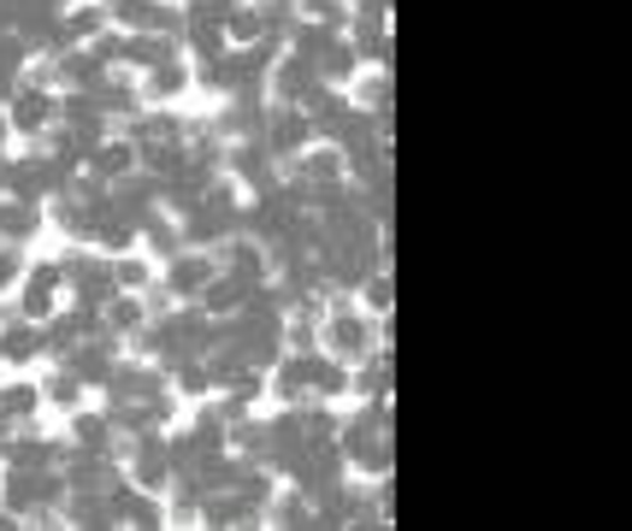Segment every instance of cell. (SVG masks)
<instances>
[{
    "mask_svg": "<svg viewBox=\"0 0 632 531\" xmlns=\"http://www.w3.org/2000/svg\"><path fill=\"white\" fill-rule=\"evenodd\" d=\"M213 272H219V260L195 254V249H183L178 260H165V278H172V295H178V301H195V295L213 283Z\"/></svg>",
    "mask_w": 632,
    "mask_h": 531,
    "instance_id": "2",
    "label": "cell"
},
{
    "mask_svg": "<svg viewBox=\"0 0 632 531\" xmlns=\"http://www.w3.org/2000/svg\"><path fill=\"white\" fill-rule=\"evenodd\" d=\"M373 349H384V331H379V319H373V313H361V308H338V313H325V319H320V354L343 360V367H355V360H367Z\"/></svg>",
    "mask_w": 632,
    "mask_h": 531,
    "instance_id": "1",
    "label": "cell"
},
{
    "mask_svg": "<svg viewBox=\"0 0 632 531\" xmlns=\"http://www.w3.org/2000/svg\"><path fill=\"white\" fill-rule=\"evenodd\" d=\"M12 325V301H0V331H7Z\"/></svg>",
    "mask_w": 632,
    "mask_h": 531,
    "instance_id": "14",
    "label": "cell"
},
{
    "mask_svg": "<svg viewBox=\"0 0 632 531\" xmlns=\"http://www.w3.org/2000/svg\"><path fill=\"white\" fill-rule=\"evenodd\" d=\"M355 290H361V301H355L361 313H373V319H384V313H390V295H397V290H390V272H379V266H373V272H367V278L355 283Z\"/></svg>",
    "mask_w": 632,
    "mask_h": 531,
    "instance_id": "10",
    "label": "cell"
},
{
    "mask_svg": "<svg viewBox=\"0 0 632 531\" xmlns=\"http://www.w3.org/2000/svg\"><path fill=\"white\" fill-rule=\"evenodd\" d=\"M36 231H42V213H36V201H18V196H7L0 201V242H30Z\"/></svg>",
    "mask_w": 632,
    "mask_h": 531,
    "instance_id": "4",
    "label": "cell"
},
{
    "mask_svg": "<svg viewBox=\"0 0 632 531\" xmlns=\"http://www.w3.org/2000/svg\"><path fill=\"white\" fill-rule=\"evenodd\" d=\"M142 249L160 254V260H178L183 254V231L172 219H142Z\"/></svg>",
    "mask_w": 632,
    "mask_h": 531,
    "instance_id": "9",
    "label": "cell"
},
{
    "mask_svg": "<svg viewBox=\"0 0 632 531\" xmlns=\"http://www.w3.org/2000/svg\"><path fill=\"white\" fill-rule=\"evenodd\" d=\"M36 408H42V390L36 384H0V425H24V420H36Z\"/></svg>",
    "mask_w": 632,
    "mask_h": 531,
    "instance_id": "6",
    "label": "cell"
},
{
    "mask_svg": "<svg viewBox=\"0 0 632 531\" xmlns=\"http://www.w3.org/2000/svg\"><path fill=\"white\" fill-rule=\"evenodd\" d=\"M0 142H7V112H0Z\"/></svg>",
    "mask_w": 632,
    "mask_h": 531,
    "instance_id": "15",
    "label": "cell"
},
{
    "mask_svg": "<svg viewBox=\"0 0 632 531\" xmlns=\"http://www.w3.org/2000/svg\"><path fill=\"white\" fill-rule=\"evenodd\" d=\"M42 395L53 408H78L83 402V378L71 372V367H60V372H48V384H42Z\"/></svg>",
    "mask_w": 632,
    "mask_h": 531,
    "instance_id": "13",
    "label": "cell"
},
{
    "mask_svg": "<svg viewBox=\"0 0 632 531\" xmlns=\"http://www.w3.org/2000/svg\"><path fill=\"white\" fill-rule=\"evenodd\" d=\"M313 514H320V508H313L308 497H295V490H284L278 502H267V520L272 525H313Z\"/></svg>",
    "mask_w": 632,
    "mask_h": 531,
    "instance_id": "11",
    "label": "cell"
},
{
    "mask_svg": "<svg viewBox=\"0 0 632 531\" xmlns=\"http://www.w3.org/2000/svg\"><path fill=\"white\" fill-rule=\"evenodd\" d=\"M349 107H361V112H384V107H390V78H384V71H367V78L349 89Z\"/></svg>",
    "mask_w": 632,
    "mask_h": 531,
    "instance_id": "12",
    "label": "cell"
},
{
    "mask_svg": "<svg viewBox=\"0 0 632 531\" xmlns=\"http://www.w3.org/2000/svg\"><path fill=\"white\" fill-rule=\"evenodd\" d=\"M101 325L107 331H142L148 325V301H142V290H113V295H107L101 301Z\"/></svg>",
    "mask_w": 632,
    "mask_h": 531,
    "instance_id": "3",
    "label": "cell"
},
{
    "mask_svg": "<svg viewBox=\"0 0 632 531\" xmlns=\"http://www.w3.org/2000/svg\"><path fill=\"white\" fill-rule=\"evenodd\" d=\"M190 89V66L183 60H160V66H148V78H142V94L148 101H172V94Z\"/></svg>",
    "mask_w": 632,
    "mask_h": 531,
    "instance_id": "5",
    "label": "cell"
},
{
    "mask_svg": "<svg viewBox=\"0 0 632 531\" xmlns=\"http://www.w3.org/2000/svg\"><path fill=\"white\" fill-rule=\"evenodd\" d=\"M89 160H96V178H130L137 172V142H101Z\"/></svg>",
    "mask_w": 632,
    "mask_h": 531,
    "instance_id": "8",
    "label": "cell"
},
{
    "mask_svg": "<svg viewBox=\"0 0 632 531\" xmlns=\"http://www.w3.org/2000/svg\"><path fill=\"white\" fill-rule=\"evenodd\" d=\"M71 443L78 449H89V454H113V425L101 420V413H78V420H71Z\"/></svg>",
    "mask_w": 632,
    "mask_h": 531,
    "instance_id": "7",
    "label": "cell"
}]
</instances>
